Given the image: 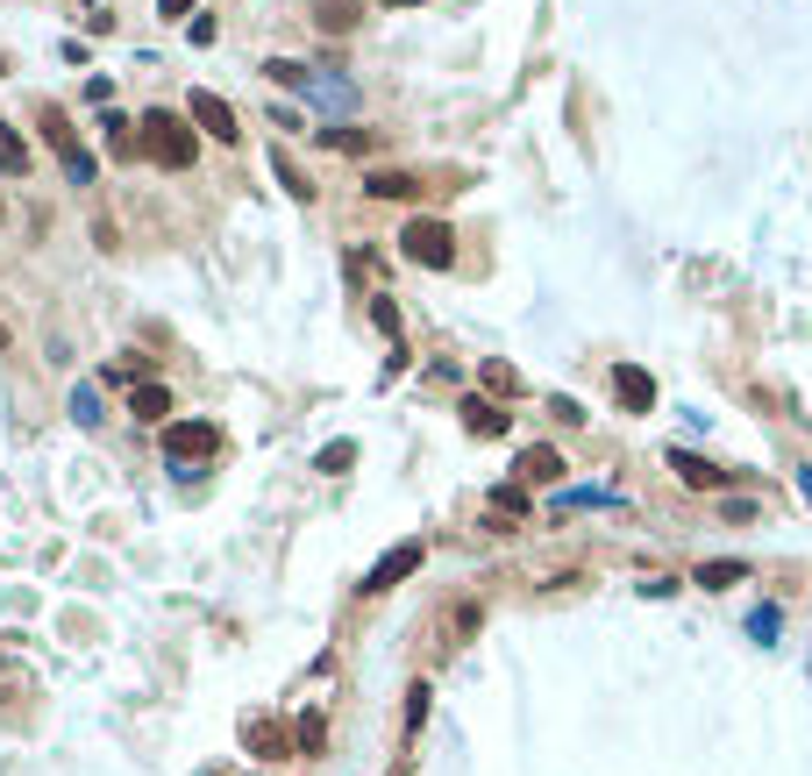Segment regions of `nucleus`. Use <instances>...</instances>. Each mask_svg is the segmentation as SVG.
Returning a JSON list of instances; mask_svg holds the SVG:
<instances>
[{
  "label": "nucleus",
  "instance_id": "1",
  "mask_svg": "<svg viewBox=\"0 0 812 776\" xmlns=\"http://www.w3.org/2000/svg\"><path fill=\"white\" fill-rule=\"evenodd\" d=\"M135 143H143V157L164 164V172H193V157H200L193 114H172V108H150L143 121H135Z\"/></svg>",
  "mask_w": 812,
  "mask_h": 776
},
{
  "label": "nucleus",
  "instance_id": "2",
  "mask_svg": "<svg viewBox=\"0 0 812 776\" xmlns=\"http://www.w3.org/2000/svg\"><path fill=\"white\" fill-rule=\"evenodd\" d=\"M399 250H406V264H420V271H449V264H457V236H449V221H428V215H414L399 228Z\"/></svg>",
  "mask_w": 812,
  "mask_h": 776
},
{
  "label": "nucleus",
  "instance_id": "3",
  "mask_svg": "<svg viewBox=\"0 0 812 776\" xmlns=\"http://www.w3.org/2000/svg\"><path fill=\"white\" fill-rule=\"evenodd\" d=\"M43 143H51L57 150V164H65V178H72V186H94V157H86V150H79V135H72V121L65 114H57V108H43Z\"/></svg>",
  "mask_w": 812,
  "mask_h": 776
},
{
  "label": "nucleus",
  "instance_id": "4",
  "mask_svg": "<svg viewBox=\"0 0 812 776\" xmlns=\"http://www.w3.org/2000/svg\"><path fill=\"white\" fill-rule=\"evenodd\" d=\"M215 449H221L215 420H164V456H172V463H207Z\"/></svg>",
  "mask_w": 812,
  "mask_h": 776
},
{
  "label": "nucleus",
  "instance_id": "5",
  "mask_svg": "<svg viewBox=\"0 0 812 776\" xmlns=\"http://www.w3.org/2000/svg\"><path fill=\"white\" fill-rule=\"evenodd\" d=\"M243 755H257V763H285V755H293V726H278L271 712H250V720H243Z\"/></svg>",
  "mask_w": 812,
  "mask_h": 776
},
{
  "label": "nucleus",
  "instance_id": "6",
  "mask_svg": "<svg viewBox=\"0 0 812 776\" xmlns=\"http://www.w3.org/2000/svg\"><path fill=\"white\" fill-rule=\"evenodd\" d=\"M613 406L621 414H656V378L641 363H613Z\"/></svg>",
  "mask_w": 812,
  "mask_h": 776
},
{
  "label": "nucleus",
  "instance_id": "7",
  "mask_svg": "<svg viewBox=\"0 0 812 776\" xmlns=\"http://www.w3.org/2000/svg\"><path fill=\"white\" fill-rule=\"evenodd\" d=\"M186 114H193V129L215 135V143H235V135H243V129H235V108H229L221 94H193V100H186Z\"/></svg>",
  "mask_w": 812,
  "mask_h": 776
},
{
  "label": "nucleus",
  "instance_id": "8",
  "mask_svg": "<svg viewBox=\"0 0 812 776\" xmlns=\"http://www.w3.org/2000/svg\"><path fill=\"white\" fill-rule=\"evenodd\" d=\"M420 556H428V549H420V542H399L393 556H378V562H371V577H364V584H356V591H371V599H378V591H393L399 577H414V570H420Z\"/></svg>",
  "mask_w": 812,
  "mask_h": 776
},
{
  "label": "nucleus",
  "instance_id": "9",
  "mask_svg": "<svg viewBox=\"0 0 812 776\" xmlns=\"http://www.w3.org/2000/svg\"><path fill=\"white\" fill-rule=\"evenodd\" d=\"M670 470H677V484H691V492H727V484H734V470L705 463L699 449H670Z\"/></svg>",
  "mask_w": 812,
  "mask_h": 776
},
{
  "label": "nucleus",
  "instance_id": "10",
  "mask_svg": "<svg viewBox=\"0 0 812 776\" xmlns=\"http://www.w3.org/2000/svg\"><path fill=\"white\" fill-rule=\"evenodd\" d=\"M506 420H514V414H506L500 400H463V428H471L478 442H500V435H506Z\"/></svg>",
  "mask_w": 812,
  "mask_h": 776
},
{
  "label": "nucleus",
  "instance_id": "11",
  "mask_svg": "<svg viewBox=\"0 0 812 776\" xmlns=\"http://www.w3.org/2000/svg\"><path fill=\"white\" fill-rule=\"evenodd\" d=\"M364 22V0H314V29L321 36H350Z\"/></svg>",
  "mask_w": 812,
  "mask_h": 776
},
{
  "label": "nucleus",
  "instance_id": "12",
  "mask_svg": "<svg viewBox=\"0 0 812 776\" xmlns=\"http://www.w3.org/2000/svg\"><path fill=\"white\" fill-rule=\"evenodd\" d=\"M520 484H556V478H563V456H556L549 442H535V449H520Z\"/></svg>",
  "mask_w": 812,
  "mask_h": 776
},
{
  "label": "nucleus",
  "instance_id": "13",
  "mask_svg": "<svg viewBox=\"0 0 812 776\" xmlns=\"http://www.w3.org/2000/svg\"><path fill=\"white\" fill-rule=\"evenodd\" d=\"M321 748H328V712L307 706V712L293 720V755H321Z\"/></svg>",
  "mask_w": 812,
  "mask_h": 776
},
{
  "label": "nucleus",
  "instance_id": "14",
  "mask_svg": "<svg viewBox=\"0 0 812 776\" xmlns=\"http://www.w3.org/2000/svg\"><path fill=\"white\" fill-rule=\"evenodd\" d=\"M129 414L150 420V428H164V414H172V392H164V385H129Z\"/></svg>",
  "mask_w": 812,
  "mask_h": 776
},
{
  "label": "nucleus",
  "instance_id": "15",
  "mask_svg": "<svg viewBox=\"0 0 812 776\" xmlns=\"http://www.w3.org/2000/svg\"><path fill=\"white\" fill-rule=\"evenodd\" d=\"M742 577H748V562H742V556H713V562H699V577H691V584L727 591V584H742Z\"/></svg>",
  "mask_w": 812,
  "mask_h": 776
},
{
  "label": "nucleus",
  "instance_id": "16",
  "mask_svg": "<svg viewBox=\"0 0 812 776\" xmlns=\"http://www.w3.org/2000/svg\"><path fill=\"white\" fill-rule=\"evenodd\" d=\"M364 193H371V200H414L420 178H414V172H371V178H364Z\"/></svg>",
  "mask_w": 812,
  "mask_h": 776
},
{
  "label": "nucleus",
  "instance_id": "17",
  "mask_svg": "<svg viewBox=\"0 0 812 776\" xmlns=\"http://www.w3.org/2000/svg\"><path fill=\"white\" fill-rule=\"evenodd\" d=\"M264 79H271V86H285V94H307V86H314V72L299 65V57H271V65H264Z\"/></svg>",
  "mask_w": 812,
  "mask_h": 776
},
{
  "label": "nucleus",
  "instance_id": "18",
  "mask_svg": "<svg viewBox=\"0 0 812 776\" xmlns=\"http://www.w3.org/2000/svg\"><path fill=\"white\" fill-rule=\"evenodd\" d=\"M0 178H29V143L0 121Z\"/></svg>",
  "mask_w": 812,
  "mask_h": 776
},
{
  "label": "nucleus",
  "instance_id": "19",
  "mask_svg": "<svg viewBox=\"0 0 812 776\" xmlns=\"http://www.w3.org/2000/svg\"><path fill=\"white\" fill-rule=\"evenodd\" d=\"M271 172H278V186H285V193H293V200H299V207H307V200H314V186H307V172H299V164H293V157H285V150H271Z\"/></svg>",
  "mask_w": 812,
  "mask_h": 776
},
{
  "label": "nucleus",
  "instance_id": "20",
  "mask_svg": "<svg viewBox=\"0 0 812 776\" xmlns=\"http://www.w3.org/2000/svg\"><path fill=\"white\" fill-rule=\"evenodd\" d=\"M492 513H500V521H528V484H500V492H492Z\"/></svg>",
  "mask_w": 812,
  "mask_h": 776
},
{
  "label": "nucleus",
  "instance_id": "21",
  "mask_svg": "<svg viewBox=\"0 0 812 776\" xmlns=\"http://www.w3.org/2000/svg\"><path fill=\"white\" fill-rule=\"evenodd\" d=\"M108 150H114V157H135V150H143V143H135V121L114 114V108H108Z\"/></svg>",
  "mask_w": 812,
  "mask_h": 776
},
{
  "label": "nucleus",
  "instance_id": "22",
  "mask_svg": "<svg viewBox=\"0 0 812 776\" xmlns=\"http://www.w3.org/2000/svg\"><path fill=\"white\" fill-rule=\"evenodd\" d=\"M72 420H79V428H100V385H79V392H72Z\"/></svg>",
  "mask_w": 812,
  "mask_h": 776
},
{
  "label": "nucleus",
  "instance_id": "23",
  "mask_svg": "<svg viewBox=\"0 0 812 776\" xmlns=\"http://www.w3.org/2000/svg\"><path fill=\"white\" fill-rule=\"evenodd\" d=\"M350 463H356V442H328L321 456H314V470H328V478H342Z\"/></svg>",
  "mask_w": 812,
  "mask_h": 776
},
{
  "label": "nucleus",
  "instance_id": "24",
  "mask_svg": "<svg viewBox=\"0 0 812 776\" xmlns=\"http://www.w3.org/2000/svg\"><path fill=\"white\" fill-rule=\"evenodd\" d=\"M485 385L500 392V400H514V392H520V371H514V363H500V357H492V363H485Z\"/></svg>",
  "mask_w": 812,
  "mask_h": 776
},
{
  "label": "nucleus",
  "instance_id": "25",
  "mask_svg": "<svg viewBox=\"0 0 812 776\" xmlns=\"http://www.w3.org/2000/svg\"><path fill=\"white\" fill-rule=\"evenodd\" d=\"M321 143L328 150H371L378 135H371V129H321Z\"/></svg>",
  "mask_w": 812,
  "mask_h": 776
},
{
  "label": "nucleus",
  "instance_id": "26",
  "mask_svg": "<svg viewBox=\"0 0 812 776\" xmlns=\"http://www.w3.org/2000/svg\"><path fill=\"white\" fill-rule=\"evenodd\" d=\"M428 684H414V691H406V726H420V720H428Z\"/></svg>",
  "mask_w": 812,
  "mask_h": 776
},
{
  "label": "nucleus",
  "instance_id": "27",
  "mask_svg": "<svg viewBox=\"0 0 812 776\" xmlns=\"http://www.w3.org/2000/svg\"><path fill=\"white\" fill-rule=\"evenodd\" d=\"M186 36H193V51H207V43H215V14H193Z\"/></svg>",
  "mask_w": 812,
  "mask_h": 776
},
{
  "label": "nucleus",
  "instance_id": "28",
  "mask_svg": "<svg viewBox=\"0 0 812 776\" xmlns=\"http://www.w3.org/2000/svg\"><path fill=\"white\" fill-rule=\"evenodd\" d=\"M748 634H756V642H777V605H762V613L748 620Z\"/></svg>",
  "mask_w": 812,
  "mask_h": 776
},
{
  "label": "nucleus",
  "instance_id": "29",
  "mask_svg": "<svg viewBox=\"0 0 812 776\" xmlns=\"http://www.w3.org/2000/svg\"><path fill=\"white\" fill-rule=\"evenodd\" d=\"M371 321H378V328L399 342V307H393V299H378V307H371Z\"/></svg>",
  "mask_w": 812,
  "mask_h": 776
},
{
  "label": "nucleus",
  "instance_id": "30",
  "mask_svg": "<svg viewBox=\"0 0 812 776\" xmlns=\"http://www.w3.org/2000/svg\"><path fill=\"white\" fill-rule=\"evenodd\" d=\"M157 14L172 22V14H193V0H157Z\"/></svg>",
  "mask_w": 812,
  "mask_h": 776
},
{
  "label": "nucleus",
  "instance_id": "31",
  "mask_svg": "<svg viewBox=\"0 0 812 776\" xmlns=\"http://www.w3.org/2000/svg\"><path fill=\"white\" fill-rule=\"evenodd\" d=\"M378 8H428V0H378Z\"/></svg>",
  "mask_w": 812,
  "mask_h": 776
},
{
  "label": "nucleus",
  "instance_id": "32",
  "mask_svg": "<svg viewBox=\"0 0 812 776\" xmlns=\"http://www.w3.org/2000/svg\"><path fill=\"white\" fill-rule=\"evenodd\" d=\"M799 492H805V499H812V470H805V478H799Z\"/></svg>",
  "mask_w": 812,
  "mask_h": 776
},
{
  "label": "nucleus",
  "instance_id": "33",
  "mask_svg": "<svg viewBox=\"0 0 812 776\" xmlns=\"http://www.w3.org/2000/svg\"><path fill=\"white\" fill-rule=\"evenodd\" d=\"M0 349H8V328H0Z\"/></svg>",
  "mask_w": 812,
  "mask_h": 776
}]
</instances>
